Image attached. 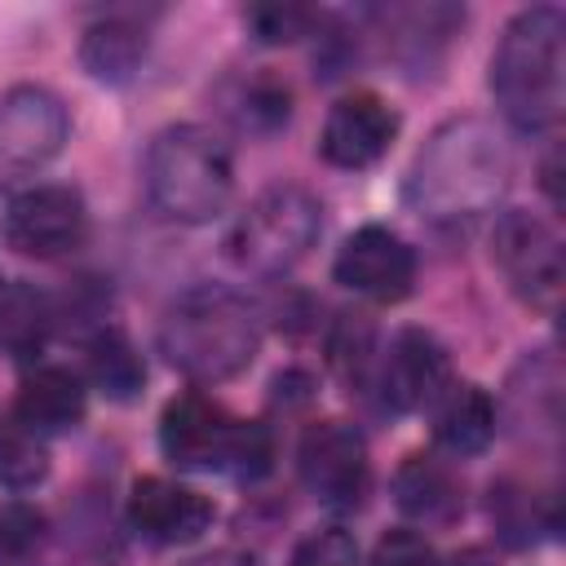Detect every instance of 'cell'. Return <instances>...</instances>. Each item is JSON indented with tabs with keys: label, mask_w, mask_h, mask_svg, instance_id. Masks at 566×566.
Segmentation results:
<instances>
[{
	"label": "cell",
	"mask_w": 566,
	"mask_h": 566,
	"mask_svg": "<svg viewBox=\"0 0 566 566\" xmlns=\"http://www.w3.org/2000/svg\"><path fill=\"white\" fill-rule=\"evenodd\" d=\"M385 53L407 71L433 66L447 40L464 27V9L455 4H407V9H376Z\"/></svg>",
	"instance_id": "cell-16"
},
{
	"label": "cell",
	"mask_w": 566,
	"mask_h": 566,
	"mask_svg": "<svg viewBox=\"0 0 566 566\" xmlns=\"http://www.w3.org/2000/svg\"><path fill=\"white\" fill-rule=\"evenodd\" d=\"M398 137V115L380 93H345L332 102L327 119H323V137L318 150L327 164L336 168H371L376 159H385V150Z\"/></svg>",
	"instance_id": "cell-13"
},
{
	"label": "cell",
	"mask_w": 566,
	"mask_h": 566,
	"mask_svg": "<svg viewBox=\"0 0 566 566\" xmlns=\"http://www.w3.org/2000/svg\"><path fill=\"white\" fill-rule=\"evenodd\" d=\"M221 111L230 115V124L239 133H252V137H270L287 124L292 115V93L283 80L274 75H243V80H230L226 93H221Z\"/></svg>",
	"instance_id": "cell-21"
},
{
	"label": "cell",
	"mask_w": 566,
	"mask_h": 566,
	"mask_svg": "<svg viewBox=\"0 0 566 566\" xmlns=\"http://www.w3.org/2000/svg\"><path fill=\"white\" fill-rule=\"evenodd\" d=\"M491 93L517 133H548L566 106V13L557 4L522 9L491 57Z\"/></svg>",
	"instance_id": "cell-3"
},
{
	"label": "cell",
	"mask_w": 566,
	"mask_h": 566,
	"mask_svg": "<svg viewBox=\"0 0 566 566\" xmlns=\"http://www.w3.org/2000/svg\"><path fill=\"white\" fill-rule=\"evenodd\" d=\"M394 504L424 526H451L464 513V482L438 455H407L394 473Z\"/></svg>",
	"instance_id": "cell-17"
},
{
	"label": "cell",
	"mask_w": 566,
	"mask_h": 566,
	"mask_svg": "<svg viewBox=\"0 0 566 566\" xmlns=\"http://www.w3.org/2000/svg\"><path fill=\"white\" fill-rule=\"evenodd\" d=\"M44 473H49L44 438H35L13 411L0 416V482L13 491H27V486L44 482Z\"/></svg>",
	"instance_id": "cell-23"
},
{
	"label": "cell",
	"mask_w": 566,
	"mask_h": 566,
	"mask_svg": "<svg viewBox=\"0 0 566 566\" xmlns=\"http://www.w3.org/2000/svg\"><path fill=\"white\" fill-rule=\"evenodd\" d=\"M513 177V159L504 137L486 119H447L420 146L407 172L411 208L433 226H469L504 199Z\"/></svg>",
	"instance_id": "cell-1"
},
{
	"label": "cell",
	"mask_w": 566,
	"mask_h": 566,
	"mask_svg": "<svg viewBox=\"0 0 566 566\" xmlns=\"http://www.w3.org/2000/svg\"><path fill=\"white\" fill-rule=\"evenodd\" d=\"M491 261L500 265L504 283L513 296L539 314H557L562 283H566V261H562V239L557 230L526 208H513L495 221L491 230Z\"/></svg>",
	"instance_id": "cell-7"
},
{
	"label": "cell",
	"mask_w": 566,
	"mask_h": 566,
	"mask_svg": "<svg viewBox=\"0 0 566 566\" xmlns=\"http://www.w3.org/2000/svg\"><path fill=\"white\" fill-rule=\"evenodd\" d=\"M186 566H261L252 553H239V548H221V553H203V557H195V562H186Z\"/></svg>",
	"instance_id": "cell-28"
},
{
	"label": "cell",
	"mask_w": 566,
	"mask_h": 566,
	"mask_svg": "<svg viewBox=\"0 0 566 566\" xmlns=\"http://www.w3.org/2000/svg\"><path fill=\"white\" fill-rule=\"evenodd\" d=\"M371 566H438V548L411 531V526H394L376 539L371 548Z\"/></svg>",
	"instance_id": "cell-27"
},
{
	"label": "cell",
	"mask_w": 566,
	"mask_h": 566,
	"mask_svg": "<svg viewBox=\"0 0 566 566\" xmlns=\"http://www.w3.org/2000/svg\"><path fill=\"white\" fill-rule=\"evenodd\" d=\"M13 416L35 433H66L84 420V380L71 367L57 363H35L22 371L18 380V398H13Z\"/></svg>",
	"instance_id": "cell-15"
},
{
	"label": "cell",
	"mask_w": 566,
	"mask_h": 566,
	"mask_svg": "<svg viewBox=\"0 0 566 566\" xmlns=\"http://www.w3.org/2000/svg\"><path fill=\"white\" fill-rule=\"evenodd\" d=\"M57 310L35 283H9L0 287V349L13 363L35 367L49 336H53Z\"/></svg>",
	"instance_id": "cell-20"
},
{
	"label": "cell",
	"mask_w": 566,
	"mask_h": 566,
	"mask_svg": "<svg viewBox=\"0 0 566 566\" xmlns=\"http://www.w3.org/2000/svg\"><path fill=\"white\" fill-rule=\"evenodd\" d=\"M332 274L354 296H367L376 305H398L416 287V252L398 230L363 226L340 243Z\"/></svg>",
	"instance_id": "cell-11"
},
{
	"label": "cell",
	"mask_w": 566,
	"mask_h": 566,
	"mask_svg": "<svg viewBox=\"0 0 566 566\" xmlns=\"http://www.w3.org/2000/svg\"><path fill=\"white\" fill-rule=\"evenodd\" d=\"M150 35L133 13H106L80 35V66L97 84H128L146 62Z\"/></svg>",
	"instance_id": "cell-18"
},
{
	"label": "cell",
	"mask_w": 566,
	"mask_h": 566,
	"mask_svg": "<svg viewBox=\"0 0 566 566\" xmlns=\"http://www.w3.org/2000/svg\"><path fill=\"white\" fill-rule=\"evenodd\" d=\"M296 473L323 509L336 513L358 509L371 486V460L363 433L349 420H314L296 442Z\"/></svg>",
	"instance_id": "cell-8"
},
{
	"label": "cell",
	"mask_w": 566,
	"mask_h": 566,
	"mask_svg": "<svg viewBox=\"0 0 566 566\" xmlns=\"http://www.w3.org/2000/svg\"><path fill=\"white\" fill-rule=\"evenodd\" d=\"M323 234V203L305 186L279 181L261 190L234 221L226 248L230 261L248 274H287L310 256Z\"/></svg>",
	"instance_id": "cell-6"
},
{
	"label": "cell",
	"mask_w": 566,
	"mask_h": 566,
	"mask_svg": "<svg viewBox=\"0 0 566 566\" xmlns=\"http://www.w3.org/2000/svg\"><path fill=\"white\" fill-rule=\"evenodd\" d=\"M44 517L31 504H0V566H18L35 553Z\"/></svg>",
	"instance_id": "cell-25"
},
{
	"label": "cell",
	"mask_w": 566,
	"mask_h": 566,
	"mask_svg": "<svg viewBox=\"0 0 566 566\" xmlns=\"http://www.w3.org/2000/svg\"><path fill=\"white\" fill-rule=\"evenodd\" d=\"M159 451L177 469H217L239 482L270 473L274 442L261 420H239L203 394H177L159 416Z\"/></svg>",
	"instance_id": "cell-5"
},
{
	"label": "cell",
	"mask_w": 566,
	"mask_h": 566,
	"mask_svg": "<svg viewBox=\"0 0 566 566\" xmlns=\"http://www.w3.org/2000/svg\"><path fill=\"white\" fill-rule=\"evenodd\" d=\"M217 509L203 491L172 482V478H137L128 491V522L142 539L177 548V544H195L208 526H212Z\"/></svg>",
	"instance_id": "cell-14"
},
{
	"label": "cell",
	"mask_w": 566,
	"mask_h": 566,
	"mask_svg": "<svg viewBox=\"0 0 566 566\" xmlns=\"http://www.w3.org/2000/svg\"><path fill=\"white\" fill-rule=\"evenodd\" d=\"M451 566H495V562H491V557H486L482 548H464V553H460V557H455Z\"/></svg>",
	"instance_id": "cell-29"
},
{
	"label": "cell",
	"mask_w": 566,
	"mask_h": 566,
	"mask_svg": "<svg viewBox=\"0 0 566 566\" xmlns=\"http://www.w3.org/2000/svg\"><path fill=\"white\" fill-rule=\"evenodd\" d=\"M146 199L159 217L203 226L226 212L234 195L230 146L203 124H168L146 146Z\"/></svg>",
	"instance_id": "cell-4"
},
{
	"label": "cell",
	"mask_w": 566,
	"mask_h": 566,
	"mask_svg": "<svg viewBox=\"0 0 566 566\" xmlns=\"http://www.w3.org/2000/svg\"><path fill=\"white\" fill-rule=\"evenodd\" d=\"M71 137V119L57 93L18 84L0 93V190L40 172Z\"/></svg>",
	"instance_id": "cell-9"
},
{
	"label": "cell",
	"mask_w": 566,
	"mask_h": 566,
	"mask_svg": "<svg viewBox=\"0 0 566 566\" xmlns=\"http://www.w3.org/2000/svg\"><path fill=\"white\" fill-rule=\"evenodd\" d=\"M371 389L389 411H424L451 389V358L442 340L424 327H402L389 349L376 358V380Z\"/></svg>",
	"instance_id": "cell-12"
},
{
	"label": "cell",
	"mask_w": 566,
	"mask_h": 566,
	"mask_svg": "<svg viewBox=\"0 0 566 566\" xmlns=\"http://www.w3.org/2000/svg\"><path fill=\"white\" fill-rule=\"evenodd\" d=\"M4 239L13 252L35 261H57L84 248L88 239V208L75 186H27L4 208Z\"/></svg>",
	"instance_id": "cell-10"
},
{
	"label": "cell",
	"mask_w": 566,
	"mask_h": 566,
	"mask_svg": "<svg viewBox=\"0 0 566 566\" xmlns=\"http://www.w3.org/2000/svg\"><path fill=\"white\" fill-rule=\"evenodd\" d=\"M159 349L181 376L221 385L261 354V310L234 287L199 283L164 310Z\"/></svg>",
	"instance_id": "cell-2"
},
{
	"label": "cell",
	"mask_w": 566,
	"mask_h": 566,
	"mask_svg": "<svg viewBox=\"0 0 566 566\" xmlns=\"http://www.w3.org/2000/svg\"><path fill=\"white\" fill-rule=\"evenodd\" d=\"M243 22H248L256 44H296V40L314 35V27H323V13L305 9V4H279L274 0V4H248Z\"/></svg>",
	"instance_id": "cell-24"
},
{
	"label": "cell",
	"mask_w": 566,
	"mask_h": 566,
	"mask_svg": "<svg viewBox=\"0 0 566 566\" xmlns=\"http://www.w3.org/2000/svg\"><path fill=\"white\" fill-rule=\"evenodd\" d=\"M287 566H363V562H358V544H354L349 531L323 526V531H310L292 548V562Z\"/></svg>",
	"instance_id": "cell-26"
},
{
	"label": "cell",
	"mask_w": 566,
	"mask_h": 566,
	"mask_svg": "<svg viewBox=\"0 0 566 566\" xmlns=\"http://www.w3.org/2000/svg\"><path fill=\"white\" fill-rule=\"evenodd\" d=\"M88 376L93 385L115 398V402H128L137 398V389L146 385V363L137 354V345L119 332V327H102L93 340H88Z\"/></svg>",
	"instance_id": "cell-22"
},
{
	"label": "cell",
	"mask_w": 566,
	"mask_h": 566,
	"mask_svg": "<svg viewBox=\"0 0 566 566\" xmlns=\"http://www.w3.org/2000/svg\"><path fill=\"white\" fill-rule=\"evenodd\" d=\"M433 438L455 460L482 455L495 438V402L482 385H455L433 402Z\"/></svg>",
	"instance_id": "cell-19"
}]
</instances>
